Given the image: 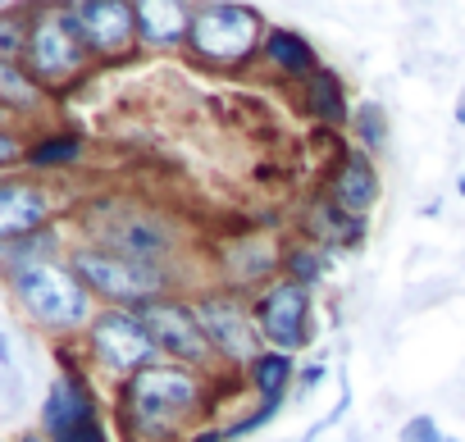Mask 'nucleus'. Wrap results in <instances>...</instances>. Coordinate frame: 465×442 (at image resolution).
<instances>
[{
	"label": "nucleus",
	"mask_w": 465,
	"mask_h": 442,
	"mask_svg": "<svg viewBox=\"0 0 465 442\" xmlns=\"http://www.w3.org/2000/svg\"><path fill=\"white\" fill-rule=\"evenodd\" d=\"M10 292L19 301V310L46 329V333H74L87 329L92 315V292L78 283V274L69 265L55 260H24L10 270Z\"/></svg>",
	"instance_id": "obj_1"
},
{
	"label": "nucleus",
	"mask_w": 465,
	"mask_h": 442,
	"mask_svg": "<svg viewBox=\"0 0 465 442\" xmlns=\"http://www.w3.org/2000/svg\"><path fill=\"white\" fill-rule=\"evenodd\" d=\"M196 406H201V383L187 365H146L124 388L128 424L137 433H151V437L178 433Z\"/></svg>",
	"instance_id": "obj_2"
},
{
	"label": "nucleus",
	"mask_w": 465,
	"mask_h": 442,
	"mask_svg": "<svg viewBox=\"0 0 465 442\" xmlns=\"http://www.w3.org/2000/svg\"><path fill=\"white\" fill-rule=\"evenodd\" d=\"M83 224L96 238V251H110V256H124V260L155 265L160 256L173 251V229L155 210H142V205H128V201L92 205Z\"/></svg>",
	"instance_id": "obj_3"
},
{
	"label": "nucleus",
	"mask_w": 465,
	"mask_h": 442,
	"mask_svg": "<svg viewBox=\"0 0 465 442\" xmlns=\"http://www.w3.org/2000/svg\"><path fill=\"white\" fill-rule=\"evenodd\" d=\"M69 270L78 274V283L92 292V297H105L114 306H151L160 301L164 292V274L160 265H142V260H124V256H110V251H96V247H78L69 256Z\"/></svg>",
	"instance_id": "obj_4"
},
{
	"label": "nucleus",
	"mask_w": 465,
	"mask_h": 442,
	"mask_svg": "<svg viewBox=\"0 0 465 442\" xmlns=\"http://www.w3.org/2000/svg\"><path fill=\"white\" fill-rule=\"evenodd\" d=\"M261 37V15L247 5H205L201 15H192V51L210 64H238L256 51Z\"/></svg>",
	"instance_id": "obj_5"
},
{
	"label": "nucleus",
	"mask_w": 465,
	"mask_h": 442,
	"mask_svg": "<svg viewBox=\"0 0 465 442\" xmlns=\"http://www.w3.org/2000/svg\"><path fill=\"white\" fill-rule=\"evenodd\" d=\"M83 64H87V46L74 33L69 15L64 10H42L33 19V42H28V60H24L28 78L37 87H55V83H69Z\"/></svg>",
	"instance_id": "obj_6"
},
{
	"label": "nucleus",
	"mask_w": 465,
	"mask_h": 442,
	"mask_svg": "<svg viewBox=\"0 0 465 442\" xmlns=\"http://www.w3.org/2000/svg\"><path fill=\"white\" fill-rule=\"evenodd\" d=\"M87 342H92V356L110 369V374H137L151 365L155 356V342L151 333L142 329L137 310H105L87 324Z\"/></svg>",
	"instance_id": "obj_7"
},
{
	"label": "nucleus",
	"mask_w": 465,
	"mask_h": 442,
	"mask_svg": "<svg viewBox=\"0 0 465 442\" xmlns=\"http://www.w3.org/2000/svg\"><path fill=\"white\" fill-rule=\"evenodd\" d=\"M137 319H142V329L151 333V342H155V351H169L178 365H201V360H210V338H205V329H201V315H196V306H183V301H151V306H142L137 310Z\"/></svg>",
	"instance_id": "obj_8"
},
{
	"label": "nucleus",
	"mask_w": 465,
	"mask_h": 442,
	"mask_svg": "<svg viewBox=\"0 0 465 442\" xmlns=\"http://www.w3.org/2000/svg\"><path fill=\"white\" fill-rule=\"evenodd\" d=\"M196 315H201V329H205V338H210V347L219 356L242 360V365H256L265 356L261 351V329H256L252 310L238 297H223V292L219 297H205L196 306Z\"/></svg>",
	"instance_id": "obj_9"
},
{
	"label": "nucleus",
	"mask_w": 465,
	"mask_h": 442,
	"mask_svg": "<svg viewBox=\"0 0 465 442\" xmlns=\"http://www.w3.org/2000/svg\"><path fill=\"white\" fill-rule=\"evenodd\" d=\"M87 55H124L137 37V10L124 0H78L64 10Z\"/></svg>",
	"instance_id": "obj_10"
},
{
	"label": "nucleus",
	"mask_w": 465,
	"mask_h": 442,
	"mask_svg": "<svg viewBox=\"0 0 465 442\" xmlns=\"http://www.w3.org/2000/svg\"><path fill=\"white\" fill-rule=\"evenodd\" d=\"M306 319H311V301H306V288H297L292 279L274 283L261 301H256V329L261 338H270L283 356H292L302 342H306Z\"/></svg>",
	"instance_id": "obj_11"
},
{
	"label": "nucleus",
	"mask_w": 465,
	"mask_h": 442,
	"mask_svg": "<svg viewBox=\"0 0 465 442\" xmlns=\"http://www.w3.org/2000/svg\"><path fill=\"white\" fill-rule=\"evenodd\" d=\"M51 219V196L33 182H0V247L33 238Z\"/></svg>",
	"instance_id": "obj_12"
},
{
	"label": "nucleus",
	"mask_w": 465,
	"mask_h": 442,
	"mask_svg": "<svg viewBox=\"0 0 465 442\" xmlns=\"http://www.w3.org/2000/svg\"><path fill=\"white\" fill-rule=\"evenodd\" d=\"M87 419H96V401H92V392H87L78 378H60V383H51L46 406H42V424H46V433H51V437H64L69 428H78V424H87Z\"/></svg>",
	"instance_id": "obj_13"
},
{
	"label": "nucleus",
	"mask_w": 465,
	"mask_h": 442,
	"mask_svg": "<svg viewBox=\"0 0 465 442\" xmlns=\"http://www.w3.org/2000/svg\"><path fill=\"white\" fill-rule=\"evenodd\" d=\"M374 196H379V173H374L370 155L351 151V155L342 160L338 178H333V205L361 219V214H365V210L374 205Z\"/></svg>",
	"instance_id": "obj_14"
},
{
	"label": "nucleus",
	"mask_w": 465,
	"mask_h": 442,
	"mask_svg": "<svg viewBox=\"0 0 465 442\" xmlns=\"http://www.w3.org/2000/svg\"><path fill=\"white\" fill-rule=\"evenodd\" d=\"M133 10H137V37L146 46H169L192 33V15L183 5H173V0H142Z\"/></svg>",
	"instance_id": "obj_15"
},
{
	"label": "nucleus",
	"mask_w": 465,
	"mask_h": 442,
	"mask_svg": "<svg viewBox=\"0 0 465 442\" xmlns=\"http://www.w3.org/2000/svg\"><path fill=\"white\" fill-rule=\"evenodd\" d=\"M265 60L279 69V74H288V78H311L320 64V55H315V46L306 42V37H297V33H288V28H274L270 37H265Z\"/></svg>",
	"instance_id": "obj_16"
},
{
	"label": "nucleus",
	"mask_w": 465,
	"mask_h": 442,
	"mask_svg": "<svg viewBox=\"0 0 465 442\" xmlns=\"http://www.w3.org/2000/svg\"><path fill=\"white\" fill-rule=\"evenodd\" d=\"M311 229H315L324 242L356 247V242L365 238V219H356V214H347V210H338V205L329 201V205H315V214H311Z\"/></svg>",
	"instance_id": "obj_17"
},
{
	"label": "nucleus",
	"mask_w": 465,
	"mask_h": 442,
	"mask_svg": "<svg viewBox=\"0 0 465 442\" xmlns=\"http://www.w3.org/2000/svg\"><path fill=\"white\" fill-rule=\"evenodd\" d=\"M33 19L37 15H28V10H5V15H0V64L24 69L28 42H33Z\"/></svg>",
	"instance_id": "obj_18"
},
{
	"label": "nucleus",
	"mask_w": 465,
	"mask_h": 442,
	"mask_svg": "<svg viewBox=\"0 0 465 442\" xmlns=\"http://www.w3.org/2000/svg\"><path fill=\"white\" fill-rule=\"evenodd\" d=\"M252 383H256V392L265 397V406H279L283 392H288V383H292V356L265 351V356L252 365Z\"/></svg>",
	"instance_id": "obj_19"
},
{
	"label": "nucleus",
	"mask_w": 465,
	"mask_h": 442,
	"mask_svg": "<svg viewBox=\"0 0 465 442\" xmlns=\"http://www.w3.org/2000/svg\"><path fill=\"white\" fill-rule=\"evenodd\" d=\"M0 105L15 110V114H33L42 105V87L28 78V69L0 64Z\"/></svg>",
	"instance_id": "obj_20"
},
{
	"label": "nucleus",
	"mask_w": 465,
	"mask_h": 442,
	"mask_svg": "<svg viewBox=\"0 0 465 442\" xmlns=\"http://www.w3.org/2000/svg\"><path fill=\"white\" fill-rule=\"evenodd\" d=\"M311 87H306V96H311V110L324 119V123H342L347 119V101H342V83L329 74V69H315L311 78H306Z\"/></svg>",
	"instance_id": "obj_21"
},
{
	"label": "nucleus",
	"mask_w": 465,
	"mask_h": 442,
	"mask_svg": "<svg viewBox=\"0 0 465 442\" xmlns=\"http://www.w3.org/2000/svg\"><path fill=\"white\" fill-rule=\"evenodd\" d=\"M78 151H83V142H78V137H51V142H42V146H33V151H28V164H33V169L74 164V160H78Z\"/></svg>",
	"instance_id": "obj_22"
},
{
	"label": "nucleus",
	"mask_w": 465,
	"mask_h": 442,
	"mask_svg": "<svg viewBox=\"0 0 465 442\" xmlns=\"http://www.w3.org/2000/svg\"><path fill=\"white\" fill-rule=\"evenodd\" d=\"M356 128H361V142H365L370 151H379V146L388 142V114H383V105L365 101V105L356 110Z\"/></svg>",
	"instance_id": "obj_23"
},
{
	"label": "nucleus",
	"mask_w": 465,
	"mask_h": 442,
	"mask_svg": "<svg viewBox=\"0 0 465 442\" xmlns=\"http://www.w3.org/2000/svg\"><path fill=\"white\" fill-rule=\"evenodd\" d=\"M288 279H292L297 288L320 283V279H324V256H315V251H288Z\"/></svg>",
	"instance_id": "obj_24"
},
{
	"label": "nucleus",
	"mask_w": 465,
	"mask_h": 442,
	"mask_svg": "<svg viewBox=\"0 0 465 442\" xmlns=\"http://www.w3.org/2000/svg\"><path fill=\"white\" fill-rule=\"evenodd\" d=\"M397 442H451V437H442V428H438L429 415H415L411 424H401Z\"/></svg>",
	"instance_id": "obj_25"
},
{
	"label": "nucleus",
	"mask_w": 465,
	"mask_h": 442,
	"mask_svg": "<svg viewBox=\"0 0 465 442\" xmlns=\"http://www.w3.org/2000/svg\"><path fill=\"white\" fill-rule=\"evenodd\" d=\"M55 442H105V428H101L96 419H87V424L69 428V433H64V437H55Z\"/></svg>",
	"instance_id": "obj_26"
},
{
	"label": "nucleus",
	"mask_w": 465,
	"mask_h": 442,
	"mask_svg": "<svg viewBox=\"0 0 465 442\" xmlns=\"http://www.w3.org/2000/svg\"><path fill=\"white\" fill-rule=\"evenodd\" d=\"M15 160H28V151H24V142L15 133L0 128V164H15Z\"/></svg>",
	"instance_id": "obj_27"
},
{
	"label": "nucleus",
	"mask_w": 465,
	"mask_h": 442,
	"mask_svg": "<svg viewBox=\"0 0 465 442\" xmlns=\"http://www.w3.org/2000/svg\"><path fill=\"white\" fill-rule=\"evenodd\" d=\"M0 365H10V338L0 333Z\"/></svg>",
	"instance_id": "obj_28"
},
{
	"label": "nucleus",
	"mask_w": 465,
	"mask_h": 442,
	"mask_svg": "<svg viewBox=\"0 0 465 442\" xmlns=\"http://www.w3.org/2000/svg\"><path fill=\"white\" fill-rule=\"evenodd\" d=\"M10 123H15V110H5V105H0V128L10 133Z\"/></svg>",
	"instance_id": "obj_29"
},
{
	"label": "nucleus",
	"mask_w": 465,
	"mask_h": 442,
	"mask_svg": "<svg viewBox=\"0 0 465 442\" xmlns=\"http://www.w3.org/2000/svg\"><path fill=\"white\" fill-rule=\"evenodd\" d=\"M196 442H223V433H205V437H196Z\"/></svg>",
	"instance_id": "obj_30"
},
{
	"label": "nucleus",
	"mask_w": 465,
	"mask_h": 442,
	"mask_svg": "<svg viewBox=\"0 0 465 442\" xmlns=\"http://www.w3.org/2000/svg\"><path fill=\"white\" fill-rule=\"evenodd\" d=\"M456 187H460V196H465V173H460V182H456Z\"/></svg>",
	"instance_id": "obj_31"
},
{
	"label": "nucleus",
	"mask_w": 465,
	"mask_h": 442,
	"mask_svg": "<svg viewBox=\"0 0 465 442\" xmlns=\"http://www.w3.org/2000/svg\"><path fill=\"white\" fill-rule=\"evenodd\" d=\"M24 442H37V437H24Z\"/></svg>",
	"instance_id": "obj_32"
}]
</instances>
